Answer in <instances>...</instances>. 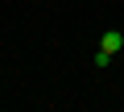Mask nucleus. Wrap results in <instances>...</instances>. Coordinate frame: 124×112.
I'll return each instance as SVG.
<instances>
[{
  "label": "nucleus",
  "instance_id": "obj_1",
  "mask_svg": "<svg viewBox=\"0 0 124 112\" xmlns=\"http://www.w3.org/2000/svg\"><path fill=\"white\" fill-rule=\"evenodd\" d=\"M99 50H108V54H120V50H124V33H120V29H108Z\"/></svg>",
  "mask_w": 124,
  "mask_h": 112
}]
</instances>
